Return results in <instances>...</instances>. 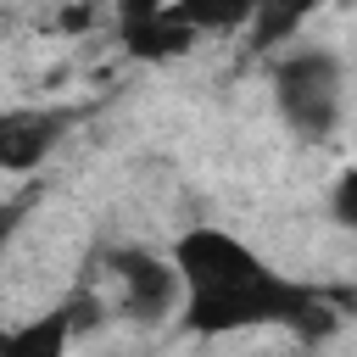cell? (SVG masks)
Wrapping results in <instances>:
<instances>
[{
    "label": "cell",
    "mask_w": 357,
    "mask_h": 357,
    "mask_svg": "<svg viewBox=\"0 0 357 357\" xmlns=\"http://www.w3.org/2000/svg\"><path fill=\"white\" fill-rule=\"evenodd\" d=\"M178 268V324L190 335H245V329H290L301 340L335 329V312L318 290L273 273L240 234L218 223H190L173 240Z\"/></svg>",
    "instance_id": "1"
},
{
    "label": "cell",
    "mask_w": 357,
    "mask_h": 357,
    "mask_svg": "<svg viewBox=\"0 0 357 357\" xmlns=\"http://www.w3.org/2000/svg\"><path fill=\"white\" fill-rule=\"evenodd\" d=\"M273 106L301 139H329L340 123V61L335 50L301 45L273 56Z\"/></svg>",
    "instance_id": "2"
},
{
    "label": "cell",
    "mask_w": 357,
    "mask_h": 357,
    "mask_svg": "<svg viewBox=\"0 0 357 357\" xmlns=\"http://www.w3.org/2000/svg\"><path fill=\"white\" fill-rule=\"evenodd\" d=\"M112 273H117V290H123V312L139 318V324H156L167 312H178V268L173 257H156L145 245H128L112 257Z\"/></svg>",
    "instance_id": "3"
},
{
    "label": "cell",
    "mask_w": 357,
    "mask_h": 357,
    "mask_svg": "<svg viewBox=\"0 0 357 357\" xmlns=\"http://www.w3.org/2000/svg\"><path fill=\"white\" fill-rule=\"evenodd\" d=\"M67 128L56 106H6L0 112V173H33Z\"/></svg>",
    "instance_id": "4"
},
{
    "label": "cell",
    "mask_w": 357,
    "mask_h": 357,
    "mask_svg": "<svg viewBox=\"0 0 357 357\" xmlns=\"http://www.w3.org/2000/svg\"><path fill=\"white\" fill-rule=\"evenodd\" d=\"M73 329H78V307L33 312V318H22V324H6V329H0V357H67Z\"/></svg>",
    "instance_id": "5"
},
{
    "label": "cell",
    "mask_w": 357,
    "mask_h": 357,
    "mask_svg": "<svg viewBox=\"0 0 357 357\" xmlns=\"http://www.w3.org/2000/svg\"><path fill=\"white\" fill-rule=\"evenodd\" d=\"M195 39H201V33H195V28L173 11V6H162V11H151V17L123 22V45H128V56H139V61H167V56H184Z\"/></svg>",
    "instance_id": "6"
},
{
    "label": "cell",
    "mask_w": 357,
    "mask_h": 357,
    "mask_svg": "<svg viewBox=\"0 0 357 357\" xmlns=\"http://www.w3.org/2000/svg\"><path fill=\"white\" fill-rule=\"evenodd\" d=\"M318 6H324V0H257V11H251V22H245L251 50H279V45H290Z\"/></svg>",
    "instance_id": "7"
},
{
    "label": "cell",
    "mask_w": 357,
    "mask_h": 357,
    "mask_svg": "<svg viewBox=\"0 0 357 357\" xmlns=\"http://www.w3.org/2000/svg\"><path fill=\"white\" fill-rule=\"evenodd\" d=\"M173 11L195 28V33H234L251 22L257 0H173Z\"/></svg>",
    "instance_id": "8"
},
{
    "label": "cell",
    "mask_w": 357,
    "mask_h": 357,
    "mask_svg": "<svg viewBox=\"0 0 357 357\" xmlns=\"http://www.w3.org/2000/svg\"><path fill=\"white\" fill-rule=\"evenodd\" d=\"M329 212H335L340 229L357 234V167H346V173L335 178V190H329Z\"/></svg>",
    "instance_id": "9"
},
{
    "label": "cell",
    "mask_w": 357,
    "mask_h": 357,
    "mask_svg": "<svg viewBox=\"0 0 357 357\" xmlns=\"http://www.w3.org/2000/svg\"><path fill=\"white\" fill-rule=\"evenodd\" d=\"M17 223H22V206L17 201H0V251L17 240Z\"/></svg>",
    "instance_id": "10"
},
{
    "label": "cell",
    "mask_w": 357,
    "mask_h": 357,
    "mask_svg": "<svg viewBox=\"0 0 357 357\" xmlns=\"http://www.w3.org/2000/svg\"><path fill=\"white\" fill-rule=\"evenodd\" d=\"M162 6H173V0H117L123 22H134V17H151V11H162Z\"/></svg>",
    "instance_id": "11"
}]
</instances>
